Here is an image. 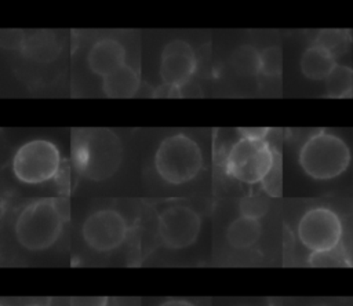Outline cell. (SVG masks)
Segmentation results:
<instances>
[{"mask_svg":"<svg viewBox=\"0 0 353 306\" xmlns=\"http://www.w3.org/2000/svg\"><path fill=\"white\" fill-rule=\"evenodd\" d=\"M230 65L241 76H256L261 73V51L251 44H243L232 52Z\"/></svg>","mask_w":353,"mask_h":306,"instance_id":"9a60e30c","label":"cell"},{"mask_svg":"<svg viewBox=\"0 0 353 306\" xmlns=\"http://www.w3.org/2000/svg\"><path fill=\"white\" fill-rule=\"evenodd\" d=\"M157 306H197L194 302L189 300V299H183V298H170L165 299L164 302L159 303Z\"/></svg>","mask_w":353,"mask_h":306,"instance_id":"cb8c5ba5","label":"cell"},{"mask_svg":"<svg viewBox=\"0 0 353 306\" xmlns=\"http://www.w3.org/2000/svg\"><path fill=\"white\" fill-rule=\"evenodd\" d=\"M65 214L58 198H39L17 215L14 234L18 244L32 252L51 248L63 229Z\"/></svg>","mask_w":353,"mask_h":306,"instance_id":"7a4b0ae2","label":"cell"},{"mask_svg":"<svg viewBox=\"0 0 353 306\" xmlns=\"http://www.w3.org/2000/svg\"><path fill=\"white\" fill-rule=\"evenodd\" d=\"M309 265L316 267H335L350 265V258L343 247V244L321 252H310L307 258Z\"/></svg>","mask_w":353,"mask_h":306,"instance_id":"ac0fdd59","label":"cell"},{"mask_svg":"<svg viewBox=\"0 0 353 306\" xmlns=\"http://www.w3.org/2000/svg\"><path fill=\"white\" fill-rule=\"evenodd\" d=\"M201 230L200 214L186 204L165 207L157 218V233L168 249H183L199 238Z\"/></svg>","mask_w":353,"mask_h":306,"instance_id":"ba28073f","label":"cell"},{"mask_svg":"<svg viewBox=\"0 0 353 306\" xmlns=\"http://www.w3.org/2000/svg\"><path fill=\"white\" fill-rule=\"evenodd\" d=\"M125 47L116 39L103 37L97 40L88 50L85 61L88 69L99 76L106 77L125 63Z\"/></svg>","mask_w":353,"mask_h":306,"instance_id":"8fae6325","label":"cell"},{"mask_svg":"<svg viewBox=\"0 0 353 306\" xmlns=\"http://www.w3.org/2000/svg\"><path fill=\"white\" fill-rule=\"evenodd\" d=\"M262 236V225L258 219L245 216L234 218L226 227V241L234 249H248L254 247Z\"/></svg>","mask_w":353,"mask_h":306,"instance_id":"5bb4252c","label":"cell"},{"mask_svg":"<svg viewBox=\"0 0 353 306\" xmlns=\"http://www.w3.org/2000/svg\"><path fill=\"white\" fill-rule=\"evenodd\" d=\"M48 34L50 33L39 32L32 39L25 40L22 51L33 59L51 61L52 58L57 57L59 48L57 47V41L54 40V37H50V39L47 37Z\"/></svg>","mask_w":353,"mask_h":306,"instance_id":"e0dca14e","label":"cell"},{"mask_svg":"<svg viewBox=\"0 0 353 306\" xmlns=\"http://www.w3.org/2000/svg\"><path fill=\"white\" fill-rule=\"evenodd\" d=\"M139 87V73L128 63L102 79V91L110 98H131L138 92Z\"/></svg>","mask_w":353,"mask_h":306,"instance_id":"7c38bea8","label":"cell"},{"mask_svg":"<svg viewBox=\"0 0 353 306\" xmlns=\"http://www.w3.org/2000/svg\"><path fill=\"white\" fill-rule=\"evenodd\" d=\"M196 66L197 59L193 47L182 39L171 40L164 45L160 57L161 83L172 94H178V90L190 83Z\"/></svg>","mask_w":353,"mask_h":306,"instance_id":"30bf717a","label":"cell"},{"mask_svg":"<svg viewBox=\"0 0 353 306\" xmlns=\"http://www.w3.org/2000/svg\"><path fill=\"white\" fill-rule=\"evenodd\" d=\"M274 150L266 139L239 138L228 150L223 168L232 179L255 185L265 182L274 168Z\"/></svg>","mask_w":353,"mask_h":306,"instance_id":"5b68a950","label":"cell"},{"mask_svg":"<svg viewBox=\"0 0 353 306\" xmlns=\"http://www.w3.org/2000/svg\"><path fill=\"white\" fill-rule=\"evenodd\" d=\"M123 161V143L109 128H80L72 136L74 170L94 182L113 176Z\"/></svg>","mask_w":353,"mask_h":306,"instance_id":"6da1fadb","label":"cell"},{"mask_svg":"<svg viewBox=\"0 0 353 306\" xmlns=\"http://www.w3.org/2000/svg\"><path fill=\"white\" fill-rule=\"evenodd\" d=\"M283 69V52L277 45L266 47L261 51V73L269 77L279 76Z\"/></svg>","mask_w":353,"mask_h":306,"instance_id":"ffe728a7","label":"cell"},{"mask_svg":"<svg viewBox=\"0 0 353 306\" xmlns=\"http://www.w3.org/2000/svg\"><path fill=\"white\" fill-rule=\"evenodd\" d=\"M203 164L204 156L200 145L183 132L161 139L153 157L157 175L172 186L193 181L200 174Z\"/></svg>","mask_w":353,"mask_h":306,"instance_id":"3957f363","label":"cell"},{"mask_svg":"<svg viewBox=\"0 0 353 306\" xmlns=\"http://www.w3.org/2000/svg\"><path fill=\"white\" fill-rule=\"evenodd\" d=\"M310 306H332L330 303H314V305H310Z\"/></svg>","mask_w":353,"mask_h":306,"instance_id":"d4e9b609","label":"cell"},{"mask_svg":"<svg viewBox=\"0 0 353 306\" xmlns=\"http://www.w3.org/2000/svg\"><path fill=\"white\" fill-rule=\"evenodd\" d=\"M269 128H262V127H256V128H239L237 132L241 138H247V139H266V135L269 134Z\"/></svg>","mask_w":353,"mask_h":306,"instance_id":"603a6c76","label":"cell"},{"mask_svg":"<svg viewBox=\"0 0 353 306\" xmlns=\"http://www.w3.org/2000/svg\"><path fill=\"white\" fill-rule=\"evenodd\" d=\"M346 41H347V39H346L345 32L338 30V29H324L317 33L314 44L328 50L330 52H332L336 57L338 52L343 51Z\"/></svg>","mask_w":353,"mask_h":306,"instance_id":"44dd1931","label":"cell"},{"mask_svg":"<svg viewBox=\"0 0 353 306\" xmlns=\"http://www.w3.org/2000/svg\"><path fill=\"white\" fill-rule=\"evenodd\" d=\"M269 208H270V204L265 197L256 196V194H248V196H244L239 203V215L261 221V218L268 214Z\"/></svg>","mask_w":353,"mask_h":306,"instance_id":"d6986e66","label":"cell"},{"mask_svg":"<svg viewBox=\"0 0 353 306\" xmlns=\"http://www.w3.org/2000/svg\"><path fill=\"white\" fill-rule=\"evenodd\" d=\"M14 176L26 185H40L54 179L61 168L58 146L44 138L22 143L11 160Z\"/></svg>","mask_w":353,"mask_h":306,"instance_id":"8992f818","label":"cell"},{"mask_svg":"<svg viewBox=\"0 0 353 306\" xmlns=\"http://www.w3.org/2000/svg\"><path fill=\"white\" fill-rule=\"evenodd\" d=\"M128 234V223L123 214L113 208L91 212L81 225L84 243L95 252H112L121 247Z\"/></svg>","mask_w":353,"mask_h":306,"instance_id":"9c48e42d","label":"cell"},{"mask_svg":"<svg viewBox=\"0 0 353 306\" xmlns=\"http://www.w3.org/2000/svg\"><path fill=\"white\" fill-rule=\"evenodd\" d=\"M108 296H73L69 306H108Z\"/></svg>","mask_w":353,"mask_h":306,"instance_id":"7402d4cb","label":"cell"},{"mask_svg":"<svg viewBox=\"0 0 353 306\" xmlns=\"http://www.w3.org/2000/svg\"><path fill=\"white\" fill-rule=\"evenodd\" d=\"M23 306H43V305H37V303H29V305H23Z\"/></svg>","mask_w":353,"mask_h":306,"instance_id":"484cf974","label":"cell"},{"mask_svg":"<svg viewBox=\"0 0 353 306\" xmlns=\"http://www.w3.org/2000/svg\"><path fill=\"white\" fill-rule=\"evenodd\" d=\"M299 65L305 77L310 80H325L336 66V59L328 50L313 44L303 51Z\"/></svg>","mask_w":353,"mask_h":306,"instance_id":"4fadbf2b","label":"cell"},{"mask_svg":"<svg viewBox=\"0 0 353 306\" xmlns=\"http://www.w3.org/2000/svg\"><path fill=\"white\" fill-rule=\"evenodd\" d=\"M325 81V92L331 98H346L352 95L353 72L346 65H339L331 70Z\"/></svg>","mask_w":353,"mask_h":306,"instance_id":"2e32d148","label":"cell"},{"mask_svg":"<svg viewBox=\"0 0 353 306\" xmlns=\"http://www.w3.org/2000/svg\"><path fill=\"white\" fill-rule=\"evenodd\" d=\"M296 234L306 249L321 252L342 244L343 226L338 214L331 208L313 207L299 218Z\"/></svg>","mask_w":353,"mask_h":306,"instance_id":"52a82bcc","label":"cell"},{"mask_svg":"<svg viewBox=\"0 0 353 306\" xmlns=\"http://www.w3.org/2000/svg\"><path fill=\"white\" fill-rule=\"evenodd\" d=\"M298 163L303 172L313 179H332L349 167L350 149L338 135L319 131L302 143Z\"/></svg>","mask_w":353,"mask_h":306,"instance_id":"277c9868","label":"cell"}]
</instances>
